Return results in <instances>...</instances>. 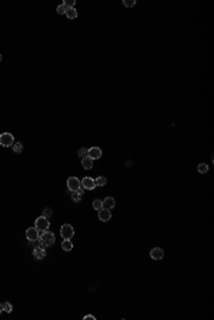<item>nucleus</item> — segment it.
Returning <instances> with one entry per match:
<instances>
[{
    "label": "nucleus",
    "mask_w": 214,
    "mask_h": 320,
    "mask_svg": "<svg viewBox=\"0 0 214 320\" xmlns=\"http://www.w3.org/2000/svg\"><path fill=\"white\" fill-rule=\"evenodd\" d=\"M39 239H41V245L43 246H52L54 243V234L52 232H39Z\"/></svg>",
    "instance_id": "obj_1"
},
{
    "label": "nucleus",
    "mask_w": 214,
    "mask_h": 320,
    "mask_svg": "<svg viewBox=\"0 0 214 320\" xmlns=\"http://www.w3.org/2000/svg\"><path fill=\"white\" fill-rule=\"evenodd\" d=\"M34 227L39 230V232H47V229L50 227V222L47 217L40 216L36 219V223H34Z\"/></svg>",
    "instance_id": "obj_2"
},
{
    "label": "nucleus",
    "mask_w": 214,
    "mask_h": 320,
    "mask_svg": "<svg viewBox=\"0 0 214 320\" xmlns=\"http://www.w3.org/2000/svg\"><path fill=\"white\" fill-rule=\"evenodd\" d=\"M60 234L64 240H71V237L74 236V229L71 225H63L60 229Z\"/></svg>",
    "instance_id": "obj_3"
},
{
    "label": "nucleus",
    "mask_w": 214,
    "mask_h": 320,
    "mask_svg": "<svg viewBox=\"0 0 214 320\" xmlns=\"http://www.w3.org/2000/svg\"><path fill=\"white\" fill-rule=\"evenodd\" d=\"M14 143V137L10 133H3L0 134V146H4V147H10Z\"/></svg>",
    "instance_id": "obj_4"
},
{
    "label": "nucleus",
    "mask_w": 214,
    "mask_h": 320,
    "mask_svg": "<svg viewBox=\"0 0 214 320\" xmlns=\"http://www.w3.org/2000/svg\"><path fill=\"white\" fill-rule=\"evenodd\" d=\"M82 186V182L77 179V177H74V176H71V177H69L67 179V187H69V190L71 191H77L78 187Z\"/></svg>",
    "instance_id": "obj_5"
},
{
    "label": "nucleus",
    "mask_w": 214,
    "mask_h": 320,
    "mask_svg": "<svg viewBox=\"0 0 214 320\" xmlns=\"http://www.w3.org/2000/svg\"><path fill=\"white\" fill-rule=\"evenodd\" d=\"M26 237H27V240H30V241L39 240V230H37L36 227H29L27 230H26Z\"/></svg>",
    "instance_id": "obj_6"
},
{
    "label": "nucleus",
    "mask_w": 214,
    "mask_h": 320,
    "mask_svg": "<svg viewBox=\"0 0 214 320\" xmlns=\"http://www.w3.org/2000/svg\"><path fill=\"white\" fill-rule=\"evenodd\" d=\"M87 156H89L91 160H97V159H100L101 156H103V152H101L100 147H91V149H89Z\"/></svg>",
    "instance_id": "obj_7"
},
{
    "label": "nucleus",
    "mask_w": 214,
    "mask_h": 320,
    "mask_svg": "<svg viewBox=\"0 0 214 320\" xmlns=\"http://www.w3.org/2000/svg\"><path fill=\"white\" fill-rule=\"evenodd\" d=\"M82 186L84 187L86 190H93V189H96L94 179H91V177H84V179L82 180Z\"/></svg>",
    "instance_id": "obj_8"
},
{
    "label": "nucleus",
    "mask_w": 214,
    "mask_h": 320,
    "mask_svg": "<svg viewBox=\"0 0 214 320\" xmlns=\"http://www.w3.org/2000/svg\"><path fill=\"white\" fill-rule=\"evenodd\" d=\"M150 257L154 259V260H161V259L164 257V250L160 249V247H156V249H153L151 252H150Z\"/></svg>",
    "instance_id": "obj_9"
},
{
    "label": "nucleus",
    "mask_w": 214,
    "mask_h": 320,
    "mask_svg": "<svg viewBox=\"0 0 214 320\" xmlns=\"http://www.w3.org/2000/svg\"><path fill=\"white\" fill-rule=\"evenodd\" d=\"M110 217H111V212L109 210V209L101 207L99 210V219L101 222H109V220H110Z\"/></svg>",
    "instance_id": "obj_10"
},
{
    "label": "nucleus",
    "mask_w": 214,
    "mask_h": 320,
    "mask_svg": "<svg viewBox=\"0 0 214 320\" xmlns=\"http://www.w3.org/2000/svg\"><path fill=\"white\" fill-rule=\"evenodd\" d=\"M116 206V200L113 199V197H106V199L103 200V207L104 209H109V210H111V209Z\"/></svg>",
    "instance_id": "obj_11"
},
{
    "label": "nucleus",
    "mask_w": 214,
    "mask_h": 320,
    "mask_svg": "<svg viewBox=\"0 0 214 320\" xmlns=\"http://www.w3.org/2000/svg\"><path fill=\"white\" fill-rule=\"evenodd\" d=\"M82 166H83V169L89 170V169H91V167H93V160H91L89 156H87V157H84V159H82Z\"/></svg>",
    "instance_id": "obj_12"
},
{
    "label": "nucleus",
    "mask_w": 214,
    "mask_h": 320,
    "mask_svg": "<svg viewBox=\"0 0 214 320\" xmlns=\"http://www.w3.org/2000/svg\"><path fill=\"white\" fill-rule=\"evenodd\" d=\"M33 256L36 259H43L46 256V250L43 249V247H36L33 252Z\"/></svg>",
    "instance_id": "obj_13"
},
{
    "label": "nucleus",
    "mask_w": 214,
    "mask_h": 320,
    "mask_svg": "<svg viewBox=\"0 0 214 320\" xmlns=\"http://www.w3.org/2000/svg\"><path fill=\"white\" fill-rule=\"evenodd\" d=\"M62 249L64 250V252H70V250L73 249V243H71L70 240H63V243H62Z\"/></svg>",
    "instance_id": "obj_14"
},
{
    "label": "nucleus",
    "mask_w": 214,
    "mask_h": 320,
    "mask_svg": "<svg viewBox=\"0 0 214 320\" xmlns=\"http://www.w3.org/2000/svg\"><path fill=\"white\" fill-rule=\"evenodd\" d=\"M94 183H96V187H97V186H106V184H107V179L104 177V176H100V177L94 179Z\"/></svg>",
    "instance_id": "obj_15"
},
{
    "label": "nucleus",
    "mask_w": 214,
    "mask_h": 320,
    "mask_svg": "<svg viewBox=\"0 0 214 320\" xmlns=\"http://www.w3.org/2000/svg\"><path fill=\"white\" fill-rule=\"evenodd\" d=\"M66 16L69 17V19H76V17H77V12H76V9H74V7L67 9V10H66Z\"/></svg>",
    "instance_id": "obj_16"
},
{
    "label": "nucleus",
    "mask_w": 214,
    "mask_h": 320,
    "mask_svg": "<svg viewBox=\"0 0 214 320\" xmlns=\"http://www.w3.org/2000/svg\"><path fill=\"white\" fill-rule=\"evenodd\" d=\"M197 170H198V173H201V175H206L207 172H208V166H207L206 163H200V164H198V167H197Z\"/></svg>",
    "instance_id": "obj_17"
},
{
    "label": "nucleus",
    "mask_w": 214,
    "mask_h": 320,
    "mask_svg": "<svg viewBox=\"0 0 214 320\" xmlns=\"http://www.w3.org/2000/svg\"><path fill=\"white\" fill-rule=\"evenodd\" d=\"M93 207H94L96 210H100V209L103 207V200H100V199H96L94 202H93Z\"/></svg>",
    "instance_id": "obj_18"
},
{
    "label": "nucleus",
    "mask_w": 214,
    "mask_h": 320,
    "mask_svg": "<svg viewBox=\"0 0 214 320\" xmlns=\"http://www.w3.org/2000/svg\"><path fill=\"white\" fill-rule=\"evenodd\" d=\"M12 310H13V306L9 302H6V303H3V312H6V313H12Z\"/></svg>",
    "instance_id": "obj_19"
},
{
    "label": "nucleus",
    "mask_w": 214,
    "mask_h": 320,
    "mask_svg": "<svg viewBox=\"0 0 214 320\" xmlns=\"http://www.w3.org/2000/svg\"><path fill=\"white\" fill-rule=\"evenodd\" d=\"M13 150H14V153H20L21 150H23L21 143H13Z\"/></svg>",
    "instance_id": "obj_20"
},
{
    "label": "nucleus",
    "mask_w": 214,
    "mask_h": 320,
    "mask_svg": "<svg viewBox=\"0 0 214 320\" xmlns=\"http://www.w3.org/2000/svg\"><path fill=\"white\" fill-rule=\"evenodd\" d=\"M56 10H57V13H59V14H66V10H67V7H66V6H64V4H60V6H57V9H56Z\"/></svg>",
    "instance_id": "obj_21"
},
{
    "label": "nucleus",
    "mask_w": 214,
    "mask_h": 320,
    "mask_svg": "<svg viewBox=\"0 0 214 320\" xmlns=\"http://www.w3.org/2000/svg\"><path fill=\"white\" fill-rule=\"evenodd\" d=\"M87 153H89V149H86V147H83V149L78 150V156H80L82 159L87 157Z\"/></svg>",
    "instance_id": "obj_22"
},
{
    "label": "nucleus",
    "mask_w": 214,
    "mask_h": 320,
    "mask_svg": "<svg viewBox=\"0 0 214 320\" xmlns=\"http://www.w3.org/2000/svg\"><path fill=\"white\" fill-rule=\"evenodd\" d=\"M123 4L126 7H133L136 6V0H123Z\"/></svg>",
    "instance_id": "obj_23"
},
{
    "label": "nucleus",
    "mask_w": 214,
    "mask_h": 320,
    "mask_svg": "<svg viewBox=\"0 0 214 320\" xmlns=\"http://www.w3.org/2000/svg\"><path fill=\"white\" fill-rule=\"evenodd\" d=\"M64 6H66L67 9H71V7H74V4H76V2H74V0H66V2H64Z\"/></svg>",
    "instance_id": "obj_24"
},
{
    "label": "nucleus",
    "mask_w": 214,
    "mask_h": 320,
    "mask_svg": "<svg viewBox=\"0 0 214 320\" xmlns=\"http://www.w3.org/2000/svg\"><path fill=\"white\" fill-rule=\"evenodd\" d=\"M43 216L49 219V217L52 216V210H50V209H44V210H43Z\"/></svg>",
    "instance_id": "obj_25"
},
{
    "label": "nucleus",
    "mask_w": 214,
    "mask_h": 320,
    "mask_svg": "<svg viewBox=\"0 0 214 320\" xmlns=\"http://www.w3.org/2000/svg\"><path fill=\"white\" fill-rule=\"evenodd\" d=\"M84 320H94V316H91V314H89V316L84 317Z\"/></svg>",
    "instance_id": "obj_26"
},
{
    "label": "nucleus",
    "mask_w": 214,
    "mask_h": 320,
    "mask_svg": "<svg viewBox=\"0 0 214 320\" xmlns=\"http://www.w3.org/2000/svg\"><path fill=\"white\" fill-rule=\"evenodd\" d=\"M73 200H76V202L82 200V196H73Z\"/></svg>",
    "instance_id": "obj_27"
},
{
    "label": "nucleus",
    "mask_w": 214,
    "mask_h": 320,
    "mask_svg": "<svg viewBox=\"0 0 214 320\" xmlns=\"http://www.w3.org/2000/svg\"><path fill=\"white\" fill-rule=\"evenodd\" d=\"M2 312H3V304L0 303V313H2Z\"/></svg>",
    "instance_id": "obj_28"
},
{
    "label": "nucleus",
    "mask_w": 214,
    "mask_h": 320,
    "mask_svg": "<svg viewBox=\"0 0 214 320\" xmlns=\"http://www.w3.org/2000/svg\"><path fill=\"white\" fill-rule=\"evenodd\" d=\"M0 62H2V54H0Z\"/></svg>",
    "instance_id": "obj_29"
}]
</instances>
